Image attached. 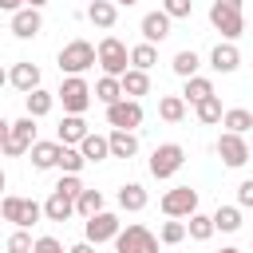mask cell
Wrapping results in <instances>:
<instances>
[{
    "mask_svg": "<svg viewBox=\"0 0 253 253\" xmlns=\"http://www.w3.org/2000/svg\"><path fill=\"white\" fill-rule=\"evenodd\" d=\"M249 154H253V146H249Z\"/></svg>",
    "mask_w": 253,
    "mask_h": 253,
    "instance_id": "816d5d0a",
    "label": "cell"
},
{
    "mask_svg": "<svg viewBox=\"0 0 253 253\" xmlns=\"http://www.w3.org/2000/svg\"><path fill=\"white\" fill-rule=\"evenodd\" d=\"M237 206H241V210L253 206V178H245V182L237 186Z\"/></svg>",
    "mask_w": 253,
    "mask_h": 253,
    "instance_id": "b9f144b4",
    "label": "cell"
},
{
    "mask_svg": "<svg viewBox=\"0 0 253 253\" xmlns=\"http://www.w3.org/2000/svg\"><path fill=\"white\" fill-rule=\"evenodd\" d=\"M217 229H213V217L210 213H190V221H186V237H194V241H210Z\"/></svg>",
    "mask_w": 253,
    "mask_h": 253,
    "instance_id": "f1b7e54d",
    "label": "cell"
},
{
    "mask_svg": "<svg viewBox=\"0 0 253 253\" xmlns=\"http://www.w3.org/2000/svg\"><path fill=\"white\" fill-rule=\"evenodd\" d=\"M182 162H186V150L178 146V142H162V146H154V154H150V174L162 182V178H174L178 170H182Z\"/></svg>",
    "mask_w": 253,
    "mask_h": 253,
    "instance_id": "52a82bcc",
    "label": "cell"
},
{
    "mask_svg": "<svg viewBox=\"0 0 253 253\" xmlns=\"http://www.w3.org/2000/svg\"><path fill=\"white\" fill-rule=\"evenodd\" d=\"M67 253H95V245H91V241H87V237H83V241H75V245H71V249H67Z\"/></svg>",
    "mask_w": 253,
    "mask_h": 253,
    "instance_id": "7bdbcfd3",
    "label": "cell"
},
{
    "mask_svg": "<svg viewBox=\"0 0 253 253\" xmlns=\"http://www.w3.org/2000/svg\"><path fill=\"white\" fill-rule=\"evenodd\" d=\"M194 115H198V123H206V126L221 123V99H217V95H210V99L194 103Z\"/></svg>",
    "mask_w": 253,
    "mask_h": 253,
    "instance_id": "836d02e7",
    "label": "cell"
},
{
    "mask_svg": "<svg viewBox=\"0 0 253 253\" xmlns=\"http://www.w3.org/2000/svg\"><path fill=\"white\" fill-rule=\"evenodd\" d=\"M107 123L115 126V130H134V126H142V103L138 99H115L111 107H107Z\"/></svg>",
    "mask_w": 253,
    "mask_h": 253,
    "instance_id": "9c48e42d",
    "label": "cell"
},
{
    "mask_svg": "<svg viewBox=\"0 0 253 253\" xmlns=\"http://www.w3.org/2000/svg\"><path fill=\"white\" fill-rule=\"evenodd\" d=\"M55 190H63L67 198H79V190H83V182H79V174H63V178L55 182Z\"/></svg>",
    "mask_w": 253,
    "mask_h": 253,
    "instance_id": "ab89813d",
    "label": "cell"
},
{
    "mask_svg": "<svg viewBox=\"0 0 253 253\" xmlns=\"http://www.w3.org/2000/svg\"><path fill=\"white\" fill-rule=\"evenodd\" d=\"M8 83H12L16 91H24V95H28V91H36V87H40V67H36L32 59H20V63L8 71Z\"/></svg>",
    "mask_w": 253,
    "mask_h": 253,
    "instance_id": "2e32d148",
    "label": "cell"
},
{
    "mask_svg": "<svg viewBox=\"0 0 253 253\" xmlns=\"http://www.w3.org/2000/svg\"><path fill=\"white\" fill-rule=\"evenodd\" d=\"M119 83H123V95H126V99H138V95L150 91V75L138 71V67H126V71L119 75Z\"/></svg>",
    "mask_w": 253,
    "mask_h": 253,
    "instance_id": "603a6c76",
    "label": "cell"
},
{
    "mask_svg": "<svg viewBox=\"0 0 253 253\" xmlns=\"http://www.w3.org/2000/svg\"><path fill=\"white\" fill-rule=\"evenodd\" d=\"M158 63V51H154V43H138V47H130V67H138V71H150Z\"/></svg>",
    "mask_w": 253,
    "mask_h": 253,
    "instance_id": "d590c367",
    "label": "cell"
},
{
    "mask_svg": "<svg viewBox=\"0 0 253 253\" xmlns=\"http://www.w3.org/2000/svg\"><path fill=\"white\" fill-rule=\"evenodd\" d=\"M55 99L63 103V115H83V111L91 107V83H87L83 75H63Z\"/></svg>",
    "mask_w": 253,
    "mask_h": 253,
    "instance_id": "277c9868",
    "label": "cell"
},
{
    "mask_svg": "<svg viewBox=\"0 0 253 253\" xmlns=\"http://www.w3.org/2000/svg\"><path fill=\"white\" fill-rule=\"evenodd\" d=\"M162 12H166L170 20H190V12H194V0H162Z\"/></svg>",
    "mask_w": 253,
    "mask_h": 253,
    "instance_id": "74e56055",
    "label": "cell"
},
{
    "mask_svg": "<svg viewBox=\"0 0 253 253\" xmlns=\"http://www.w3.org/2000/svg\"><path fill=\"white\" fill-rule=\"evenodd\" d=\"M36 142V119L32 115H24V119H16L12 126H8V138L0 142V154H8V158H20V154H28V146Z\"/></svg>",
    "mask_w": 253,
    "mask_h": 253,
    "instance_id": "8992f818",
    "label": "cell"
},
{
    "mask_svg": "<svg viewBox=\"0 0 253 253\" xmlns=\"http://www.w3.org/2000/svg\"><path fill=\"white\" fill-rule=\"evenodd\" d=\"M24 4H28V8H43L47 0H24Z\"/></svg>",
    "mask_w": 253,
    "mask_h": 253,
    "instance_id": "bcb514c9",
    "label": "cell"
},
{
    "mask_svg": "<svg viewBox=\"0 0 253 253\" xmlns=\"http://www.w3.org/2000/svg\"><path fill=\"white\" fill-rule=\"evenodd\" d=\"M32 253H67V249H63L55 237H36V241H32Z\"/></svg>",
    "mask_w": 253,
    "mask_h": 253,
    "instance_id": "60d3db41",
    "label": "cell"
},
{
    "mask_svg": "<svg viewBox=\"0 0 253 253\" xmlns=\"http://www.w3.org/2000/svg\"><path fill=\"white\" fill-rule=\"evenodd\" d=\"M107 146H111V158H134V154H138V134H134V130H115V126H111Z\"/></svg>",
    "mask_w": 253,
    "mask_h": 253,
    "instance_id": "ac0fdd59",
    "label": "cell"
},
{
    "mask_svg": "<svg viewBox=\"0 0 253 253\" xmlns=\"http://www.w3.org/2000/svg\"><path fill=\"white\" fill-rule=\"evenodd\" d=\"M245 0H213L210 4V24L225 36V40H237L245 32V16H241Z\"/></svg>",
    "mask_w": 253,
    "mask_h": 253,
    "instance_id": "6da1fadb",
    "label": "cell"
},
{
    "mask_svg": "<svg viewBox=\"0 0 253 253\" xmlns=\"http://www.w3.org/2000/svg\"><path fill=\"white\" fill-rule=\"evenodd\" d=\"M0 217L12 221L16 229H28V225H36L43 217V206L32 202V198H20V194H4L0 198Z\"/></svg>",
    "mask_w": 253,
    "mask_h": 253,
    "instance_id": "7a4b0ae2",
    "label": "cell"
},
{
    "mask_svg": "<svg viewBox=\"0 0 253 253\" xmlns=\"http://www.w3.org/2000/svg\"><path fill=\"white\" fill-rule=\"evenodd\" d=\"M43 32V16H40V8H16L12 12V36H20V40H32V36H40Z\"/></svg>",
    "mask_w": 253,
    "mask_h": 253,
    "instance_id": "4fadbf2b",
    "label": "cell"
},
{
    "mask_svg": "<svg viewBox=\"0 0 253 253\" xmlns=\"http://www.w3.org/2000/svg\"><path fill=\"white\" fill-rule=\"evenodd\" d=\"M8 253H32V233L28 229H16L8 237Z\"/></svg>",
    "mask_w": 253,
    "mask_h": 253,
    "instance_id": "f35d334b",
    "label": "cell"
},
{
    "mask_svg": "<svg viewBox=\"0 0 253 253\" xmlns=\"http://www.w3.org/2000/svg\"><path fill=\"white\" fill-rule=\"evenodd\" d=\"M79 154H83L87 162H103V158H111L107 134H95V130H87V134L79 138Z\"/></svg>",
    "mask_w": 253,
    "mask_h": 253,
    "instance_id": "44dd1931",
    "label": "cell"
},
{
    "mask_svg": "<svg viewBox=\"0 0 253 253\" xmlns=\"http://www.w3.org/2000/svg\"><path fill=\"white\" fill-rule=\"evenodd\" d=\"M210 67H213L217 75H233V71L241 67V51L233 47V40H225V43H217V47L210 51Z\"/></svg>",
    "mask_w": 253,
    "mask_h": 253,
    "instance_id": "9a60e30c",
    "label": "cell"
},
{
    "mask_svg": "<svg viewBox=\"0 0 253 253\" xmlns=\"http://www.w3.org/2000/svg\"><path fill=\"white\" fill-rule=\"evenodd\" d=\"M28 154H32V166H36V170H51L55 158H59V142H40V138H36V142L28 146Z\"/></svg>",
    "mask_w": 253,
    "mask_h": 253,
    "instance_id": "cb8c5ba5",
    "label": "cell"
},
{
    "mask_svg": "<svg viewBox=\"0 0 253 253\" xmlns=\"http://www.w3.org/2000/svg\"><path fill=\"white\" fill-rule=\"evenodd\" d=\"M217 253H241V249H233V245H225V249H217Z\"/></svg>",
    "mask_w": 253,
    "mask_h": 253,
    "instance_id": "f907efd6",
    "label": "cell"
},
{
    "mask_svg": "<svg viewBox=\"0 0 253 253\" xmlns=\"http://www.w3.org/2000/svg\"><path fill=\"white\" fill-rule=\"evenodd\" d=\"M16 8H24V0H0V12H16Z\"/></svg>",
    "mask_w": 253,
    "mask_h": 253,
    "instance_id": "ee69618b",
    "label": "cell"
},
{
    "mask_svg": "<svg viewBox=\"0 0 253 253\" xmlns=\"http://www.w3.org/2000/svg\"><path fill=\"white\" fill-rule=\"evenodd\" d=\"M158 119L162 123H182L186 119V99L182 95H162L158 99Z\"/></svg>",
    "mask_w": 253,
    "mask_h": 253,
    "instance_id": "83f0119b",
    "label": "cell"
},
{
    "mask_svg": "<svg viewBox=\"0 0 253 253\" xmlns=\"http://www.w3.org/2000/svg\"><path fill=\"white\" fill-rule=\"evenodd\" d=\"M24 107H28V115H32V119H43V115L55 107V95H51V91H43V87H36V91H28V95H24Z\"/></svg>",
    "mask_w": 253,
    "mask_h": 253,
    "instance_id": "d4e9b609",
    "label": "cell"
},
{
    "mask_svg": "<svg viewBox=\"0 0 253 253\" xmlns=\"http://www.w3.org/2000/svg\"><path fill=\"white\" fill-rule=\"evenodd\" d=\"M123 229V221L111 213V210H99V213H91L87 221H83V233H87V241L91 245H103V241H115V233Z\"/></svg>",
    "mask_w": 253,
    "mask_h": 253,
    "instance_id": "30bf717a",
    "label": "cell"
},
{
    "mask_svg": "<svg viewBox=\"0 0 253 253\" xmlns=\"http://www.w3.org/2000/svg\"><path fill=\"white\" fill-rule=\"evenodd\" d=\"M55 166H59L63 174H79V170L87 166V158L79 154V146H59V158H55Z\"/></svg>",
    "mask_w": 253,
    "mask_h": 253,
    "instance_id": "e575fe53",
    "label": "cell"
},
{
    "mask_svg": "<svg viewBox=\"0 0 253 253\" xmlns=\"http://www.w3.org/2000/svg\"><path fill=\"white\" fill-rule=\"evenodd\" d=\"M87 20L107 32V28H115V20H119V4H115V0H91V4H87Z\"/></svg>",
    "mask_w": 253,
    "mask_h": 253,
    "instance_id": "d6986e66",
    "label": "cell"
},
{
    "mask_svg": "<svg viewBox=\"0 0 253 253\" xmlns=\"http://www.w3.org/2000/svg\"><path fill=\"white\" fill-rule=\"evenodd\" d=\"M170 67H174V75H178V79H190V75H198L202 59H198V51H194V47H186V51H178V55H174V63H170Z\"/></svg>",
    "mask_w": 253,
    "mask_h": 253,
    "instance_id": "1f68e13d",
    "label": "cell"
},
{
    "mask_svg": "<svg viewBox=\"0 0 253 253\" xmlns=\"http://www.w3.org/2000/svg\"><path fill=\"white\" fill-rule=\"evenodd\" d=\"M91 67H95V43L71 40V43L59 47V71H63V75H83V71H91Z\"/></svg>",
    "mask_w": 253,
    "mask_h": 253,
    "instance_id": "5b68a950",
    "label": "cell"
},
{
    "mask_svg": "<svg viewBox=\"0 0 253 253\" xmlns=\"http://www.w3.org/2000/svg\"><path fill=\"white\" fill-rule=\"evenodd\" d=\"M8 126H12V123H8V119H4V115H0V142H4V138H8Z\"/></svg>",
    "mask_w": 253,
    "mask_h": 253,
    "instance_id": "f6af8a7d",
    "label": "cell"
},
{
    "mask_svg": "<svg viewBox=\"0 0 253 253\" xmlns=\"http://www.w3.org/2000/svg\"><path fill=\"white\" fill-rule=\"evenodd\" d=\"M158 237L146 229V225H126V229H119L115 233V249L119 253H158Z\"/></svg>",
    "mask_w": 253,
    "mask_h": 253,
    "instance_id": "ba28073f",
    "label": "cell"
},
{
    "mask_svg": "<svg viewBox=\"0 0 253 253\" xmlns=\"http://www.w3.org/2000/svg\"><path fill=\"white\" fill-rule=\"evenodd\" d=\"M95 63L103 67V75H123L130 67V47L119 36H103L99 47H95Z\"/></svg>",
    "mask_w": 253,
    "mask_h": 253,
    "instance_id": "3957f363",
    "label": "cell"
},
{
    "mask_svg": "<svg viewBox=\"0 0 253 253\" xmlns=\"http://www.w3.org/2000/svg\"><path fill=\"white\" fill-rule=\"evenodd\" d=\"M75 213V198H67L63 190H51V198L43 202V217L47 221H67Z\"/></svg>",
    "mask_w": 253,
    "mask_h": 253,
    "instance_id": "ffe728a7",
    "label": "cell"
},
{
    "mask_svg": "<svg viewBox=\"0 0 253 253\" xmlns=\"http://www.w3.org/2000/svg\"><path fill=\"white\" fill-rule=\"evenodd\" d=\"M210 217H213V229H221V233H237L241 229V206H217Z\"/></svg>",
    "mask_w": 253,
    "mask_h": 253,
    "instance_id": "484cf974",
    "label": "cell"
},
{
    "mask_svg": "<svg viewBox=\"0 0 253 253\" xmlns=\"http://www.w3.org/2000/svg\"><path fill=\"white\" fill-rule=\"evenodd\" d=\"M4 83H8V71H4V67H0V87H4Z\"/></svg>",
    "mask_w": 253,
    "mask_h": 253,
    "instance_id": "c3c4849f",
    "label": "cell"
},
{
    "mask_svg": "<svg viewBox=\"0 0 253 253\" xmlns=\"http://www.w3.org/2000/svg\"><path fill=\"white\" fill-rule=\"evenodd\" d=\"M103 210V190H79V198H75V213L79 217H91V213H99Z\"/></svg>",
    "mask_w": 253,
    "mask_h": 253,
    "instance_id": "d6a6232c",
    "label": "cell"
},
{
    "mask_svg": "<svg viewBox=\"0 0 253 253\" xmlns=\"http://www.w3.org/2000/svg\"><path fill=\"white\" fill-rule=\"evenodd\" d=\"M217 158L225 162V166H245L253 154H249V142H245V134H233V130H225L221 138H217Z\"/></svg>",
    "mask_w": 253,
    "mask_h": 253,
    "instance_id": "7c38bea8",
    "label": "cell"
},
{
    "mask_svg": "<svg viewBox=\"0 0 253 253\" xmlns=\"http://www.w3.org/2000/svg\"><path fill=\"white\" fill-rule=\"evenodd\" d=\"M91 99H99L103 107H111L115 99H123V83H119V75H103V79L95 83V91H91Z\"/></svg>",
    "mask_w": 253,
    "mask_h": 253,
    "instance_id": "4316f807",
    "label": "cell"
},
{
    "mask_svg": "<svg viewBox=\"0 0 253 253\" xmlns=\"http://www.w3.org/2000/svg\"><path fill=\"white\" fill-rule=\"evenodd\" d=\"M4 186H8V174H4V170H0V190H4Z\"/></svg>",
    "mask_w": 253,
    "mask_h": 253,
    "instance_id": "681fc988",
    "label": "cell"
},
{
    "mask_svg": "<svg viewBox=\"0 0 253 253\" xmlns=\"http://www.w3.org/2000/svg\"><path fill=\"white\" fill-rule=\"evenodd\" d=\"M194 210H198V190L174 186V190L162 194V213H166V217H190Z\"/></svg>",
    "mask_w": 253,
    "mask_h": 253,
    "instance_id": "8fae6325",
    "label": "cell"
},
{
    "mask_svg": "<svg viewBox=\"0 0 253 253\" xmlns=\"http://www.w3.org/2000/svg\"><path fill=\"white\" fill-rule=\"evenodd\" d=\"M138 32H142V43H162L166 36H170V16L158 8V12H146L142 16V24H138Z\"/></svg>",
    "mask_w": 253,
    "mask_h": 253,
    "instance_id": "5bb4252c",
    "label": "cell"
},
{
    "mask_svg": "<svg viewBox=\"0 0 253 253\" xmlns=\"http://www.w3.org/2000/svg\"><path fill=\"white\" fill-rule=\"evenodd\" d=\"M210 95H213V83H210L206 75H190V79H186V91H182L186 107H190V103H202V99H210Z\"/></svg>",
    "mask_w": 253,
    "mask_h": 253,
    "instance_id": "f546056e",
    "label": "cell"
},
{
    "mask_svg": "<svg viewBox=\"0 0 253 253\" xmlns=\"http://www.w3.org/2000/svg\"><path fill=\"white\" fill-rule=\"evenodd\" d=\"M221 126H225V130H233V134H245V130L253 126V111H245V107L221 111Z\"/></svg>",
    "mask_w": 253,
    "mask_h": 253,
    "instance_id": "4dcf8cb0",
    "label": "cell"
},
{
    "mask_svg": "<svg viewBox=\"0 0 253 253\" xmlns=\"http://www.w3.org/2000/svg\"><path fill=\"white\" fill-rule=\"evenodd\" d=\"M158 241H162V245H178V241H186V221H182V217H170V221H162V229H158Z\"/></svg>",
    "mask_w": 253,
    "mask_h": 253,
    "instance_id": "8d00e7d4",
    "label": "cell"
},
{
    "mask_svg": "<svg viewBox=\"0 0 253 253\" xmlns=\"http://www.w3.org/2000/svg\"><path fill=\"white\" fill-rule=\"evenodd\" d=\"M115 4H119V8H130V4H138V0H115Z\"/></svg>",
    "mask_w": 253,
    "mask_h": 253,
    "instance_id": "7dc6e473",
    "label": "cell"
},
{
    "mask_svg": "<svg viewBox=\"0 0 253 253\" xmlns=\"http://www.w3.org/2000/svg\"><path fill=\"white\" fill-rule=\"evenodd\" d=\"M87 134V123L83 115H63V123L55 126V142L59 146H79V138Z\"/></svg>",
    "mask_w": 253,
    "mask_h": 253,
    "instance_id": "e0dca14e",
    "label": "cell"
},
{
    "mask_svg": "<svg viewBox=\"0 0 253 253\" xmlns=\"http://www.w3.org/2000/svg\"><path fill=\"white\" fill-rule=\"evenodd\" d=\"M146 202H150V194H146L138 182H126V186H119V210H126V213H138V210H146Z\"/></svg>",
    "mask_w": 253,
    "mask_h": 253,
    "instance_id": "7402d4cb",
    "label": "cell"
}]
</instances>
